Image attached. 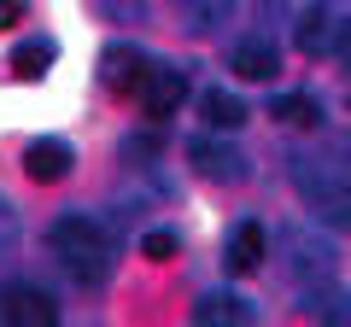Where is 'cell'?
Instances as JSON below:
<instances>
[{
  "mask_svg": "<svg viewBox=\"0 0 351 327\" xmlns=\"http://www.w3.org/2000/svg\"><path fill=\"white\" fill-rule=\"evenodd\" d=\"M47 246L76 287H106L112 280V239H106V228L94 216H59Z\"/></svg>",
  "mask_w": 351,
  "mask_h": 327,
  "instance_id": "1",
  "label": "cell"
},
{
  "mask_svg": "<svg viewBox=\"0 0 351 327\" xmlns=\"http://www.w3.org/2000/svg\"><path fill=\"white\" fill-rule=\"evenodd\" d=\"M293 181H299L304 205H311L322 222L351 228V146H334L328 158H299Z\"/></svg>",
  "mask_w": 351,
  "mask_h": 327,
  "instance_id": "2",
  "label": "cell"
},
{
  "mask_svg": "<svg viewBox=\"0 0 351 327\" xmlns=\"http://www.w3.org/2000/svg\"><path fill=\"white\" fill-rule=\"evenodd\" d=\"M0 327H59V304L29 280H6L0 287Z\"/></svg>",
  "mask_w": 351,
  "mask_h": 327,
  "instance_id": "3",
  "label": "cell"
},
{
  "mask_svg": "<svg viewBox=\"0 0 351 327\" xmlns=\"http://www.w3.org/2000/svg\"><path fill=\"white\" fill-rule=\"evenodd\" d=\"M188 100V76L170 70V64H147V82H141V105H147L152 123H164V117H176V105Z\"/></svg>",
  "mask_w": 351,
  "mask_h": 327,
  "instance_id": "4",
  "label": "cell"
},
{
  "mask_svg": "<svg viewBox=\"0 0 351 327\" xmlns=\"http://www.w3.org/2000/svg\"><path fill=\"white\" fill-rule=\"evenodd\" d=\"M100 82H106L112 94H129V88L141 94V82H147V59H141V47L112 41V47H106V59H100Z\"/></svg>",
  "mask_w": 351,
  "mask_h": 327,
  "instance_id": "5",
  "label": "cell"
},
{
  "mask_svg": "<svg viewBox=\"0 0 351 327\" xmlns=\"http://www.w3.org/2000/svg\"><path fill=\"white\" fill-rule=\"evenodd\" d=\"M188 158L199 164V176H211V181H240L246 176V158H240V146H228V140H193Z\"/></svg>",
  "mask_w": 351,
  "mask_h": 327,
  "instance_id": "6",
  "label": "cell"
},
{
  "mask_svg": "<svg viewBox=\"0 0 351 327\" xmlns=\"http://www.w3.org/2000/svg\"><path fill=\"white\" fill-rule=\"evenodd\" d=\"M263 257H269V234H263L258 222H240L234 234H228V269H234V275H252Z\"/></svg>",
  "mask_w": 351,
  "mask_h": 327,
  "instance_id": "7",
  "label": "cell"
},
{
  "mask_svg": "<svg viewBox=\"0 0 351 327\" xmlns=\"http://www.w3.org/2000/svg\"><path fill=\"white\" fill-rule=\"evenodd\" d=\"M64 170H71V146L64 140H29V152H24L29 181H64Z\"/></svg>",
  "mask_w": 351,
  "mask_h": 327,
  "instance_id": "8",
  "label": "cell"
},
{
  "mask_svg": "<svg viewBox=\"0 0 351 327\" xmlns=\"http://www.w3.org/2000/svg\"><path fill=\"white\" fill-rule=\"evenodd\" d=\"M228 70L246 76V82H269V76L281 70V59H276V47H269V41H240V47L228 53Z\"/></svg>",
  "mask_w": 351,
  "mask_h": 327,
  "instance_id": "9",
  "label": "cell"
},
{
  "mask_svg": "<svg viewBox=\"0 0 351 327\" xmlns=\"http://www.w3.org/2000/svg\"><path fill=\"white\" fill-rule=\"evenodd\" d=\"M199 117L211 129H223V135H234V129L246 123V105H240V94H228V88H205L199 94Z\"/></svg>",
  "mask_w": 351,
  "mask_h": 327,
  "instance_id": "10",
  "label": "cell"
},
{
  "mask_svg": "<svg viewBox=\"0 0 351 327\" xmlns=\"http://www.w3.org/2000/svg\"><path fill=\"white\" fill-rule=\"evenodd\" d=\"M193 327H252V310L234 298V292H211V298H199Z\"/></svg>",
  "mask_w": 351,
  "mask_h": 327,
  "instance_id": "11",
  "label": "cell"
},
{
  "mask_svg": "<svg viewBox=\"0 0 351 327\" xmlns=\"http://www.w3.org/2000/svg\"><path fill=\"white\" fill-rule=\"evenodd\" d=\"M293 41H299L304 59L328 53V47H334V12H328V6H311V12L299 18V29H293Z\"/></svg>",
  "mask_w": 351,
  "mask_h": 327,
  "instance_id": "12",
  "label": "cell"
},
{
  "mask_svg": "<svg viewBox=\"0 0 351 327\" xmlns=\"http://www.w3.org/2000/svg\"><path fill=\"white\" fill-rule=\"evenodd\" d=\"M304 310L322 315L328 327H351V298H346V287H334V280H322V287L304 292Z\"/></svg>",
  "mask_w": 351,
  "mask_h": 327,
  "instance_id": "13",
  "label": "cell"
},
{
  "mask_svg": "<svg viewBox=\"0 0 351 327\" xmlns=\"http://www.w3.org/2000/svg\"><path fill=\"white\" fill-rule=\"evenodd\" d=\"M53 59H59V47H53L47 36H36V41H18V47H12V70H18V76H41Z\"/></svg>",
  "mask_w": 351,
  "mask_h": 327,
  "instance_id": "14",
  "label": "cell"
},
{
  "mask_svg": "<svg viewBox=\"0 0 351 327\" xmlns=\"http://www.w3.org/2000/svg\"><path fill=\"white\" fill-rule=\"evenodd\" d=\"M269 117H281V123H293V129H311V123H322V105H316L311 94H281V100L269 105Z\"/></svg>",
  "mask_w": 351,
  "mask_h": 327,
  "instance_id": "15",
  "label": "cell"
},
{
  "mask_svg": "<svg viewBox=\"0 0 351 327\" xmlns=\"http://www.w3.org/2000/svg\"><path fill=\"white\" fill-rule=\"evenodd\" d=\"M182 12H188V29L193 36H205V29H217L228 18V0H176Z\"/></svg>",
  "mask_w": 351,
  "mask_h": 327,
  "instance_id": "16",
  "label": "cell"
},
{
  "mask_svg": "<svg viewBox=\"0 0 351 327\" xmlns=\"http://www.w3.org/2000/svg\"><path fill=\"white\" fill-rule=\"evenodd\" d=\"M141 252H147L152 263H170L176 257V228H147V234H141Z\"/></svg>",
  "mask_w": 351,
  "mask_h": 327,
  "instance_id": "17",
  "label": "cell"
},
{
  "mask_svg": "<svg viewBox=\"0 0 351 327\" xmlns=\"http://www.w3.org/2000/svg\"><path fill=\"white\" fill-rule=\"evenodd\" d=\"M6 246H18V211H12V199L0 193V252Z\"/></svg>",
  "mask_w": 351,
  "mask_h": 327,
  "instance_id": "18",
  "label": "cell"
},
{
  "mask_svg": "<svg viewBox=\"0 0 351 327\" xmlns=\"http://www.w3.org/2000/svg\"><path fill=\"white\" fill-rule=\"evenodd\" d=\"M24 24V0H0V29H18Z\"/></svg>",
  "mask_w": 351,
  "mask_h": 327,
  "instance_id": "19",
  "label": "cell"
},
{
  "mask_svg": "<svg viewBox=\"0 0 351 327\" xmlns=\"http://www.w3.org/2000/svg\"><path fill=\"white\" fill-rule=\"evenodd\" d=\"M339 53H346V70H351V24L339 29Z\"/></svg>",
  "mask_w": 351,
  "mask_h": 327,
  "instance_id": "20",
  "label": "cell"
}]
</instances>
